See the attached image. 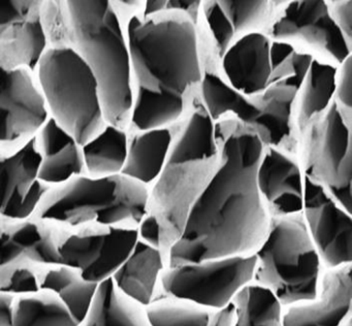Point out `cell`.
I'll return each instance as SVG.
<instances>
[{"mask_svg":"<svg viewBox=\"0 0 352 326\" xmlns=\"http://www.w3.org/2000/svg\"><path fill=\"white\" fill-rule=\"evenodd\" d=\"M30 263H17L0 268V293L20 296L42 290L41 270Z\"/></svg>","mask_w":352,"mask_h":326,"instance_id":"33","label":"cell"},{"mask_svg":"<svg viewBox=\"0 0 352 326\" xmlns=\"http://www.w3.org/2000/svg\"><path fill=\"white\" fill-rule=\"evenodd\" d=\"M255 268V255L166 266L160 278L157 296L187 299L220 311L232 305L234 296L253 282Z\"/></svg>","mask_w":352,"mask_h":326,"instance_id":"9","label":"cell"},{"mask_svg":"<svg viewBox=\"0 0 352 326\" xmlns=\"http://www.w3.org/2000/svg\"><path fill=\"white\" fill-rule=\"evenodd\" d=\"M160 18L135 16L127 25L126 39L137 88L183 97L201 85L197 24L179 10Z\"/></svg>","mask_w":352,"mask_h":326,"instance_id":"3","label":"cell"},{"mask_svg":"<svg viewBox=\"0 0 352 326\" xmlns=\"http://www.w3.org/2000/svg\"><path fill=\"white\" fill-rule=\"evenodd\" d=\"M139 239V229L133 226H100L73 232L60 237L61 261L85 280L100 284L114 276Z\"/></svg>","mask_w":352,"mask_h":326,"instance_id":"11","label":"cell"},{"mask_svg":"<svg viewBox=\"0 0 352 326\" xmlns=\"http://www.w3.org/2000/svg\"><path fill=\"white\" fill-rule=\"evenodd\" d=\"M333 20L343 33L350 52L352 51V1H329Z\"/></svg>","mask_w":352,"mask_h":326,"instance_id":"36","label":"cell"},{"mask_svg":"<svg viewBox=\"0 0 352 326\" xmlns=\"http://www.w3.org/2000/svg\"><path fill=\"white\" fill-rule=\"evenodd\" d=\"M79 326H151L146 307L127 296L113 278L98 285L87 316Z\"/></svg>","mask_w":352,"mask_h":326,"instance_id":"24","label":"cell"},{"mask_svg":"<svg viewBox=\"0 0 352 326\" xmlns=\"http://www.w3.org/2000/svg\"><path fill=\"white\" fill-rule=\"evenodd\" d=\"M174 138L168 128L148 130L129 140V154L122 175L144 185L156 183L164 173Z\"/></svg>","mask_w":352,"mask_h":326,"instance_id":"23","label":"cell"},{"mask_svg":"<svg viewBox=\"0 0 352 326\" xmlns=\"http://www.w3.org/2000/svg\"><path fill=\"white\" fill-rule=\"evenodd\" d=\"M339 326H352V303L351 307H350L349 311L346 314L344 319L342 320L341 323L339 324Z\"/></svg>","mask_w":352,"mask_h":326,"instance_id":"42","label":"cell"},{"mask_svg":"<svg viewBox=\"0 0 352 326\" xmlns=\"http://www.w3.org/2000/svg\"><path fill=\"white\" fill-rule=\"evenodd\" d=\"M14 326H79L67 305L55 293L41 290L14 296Z\"/></svg>","mask_w":352,"mask_h":326,"instance_id":"28","label":"cell"},{"mask_svg":"<svg viewBox=\"0 0 352 326\" xmlns=\"http://www.w3.org/2000/svg\"><path fill=\"white\" fill-rule=\"evenodd\" d=\"M201 4V1H180V0H175V1H168L166 10H179V12H185L197 24Z\"/></svg>","mask_w":352,"mask_h":326,"instance_id":"38","label":"cell"},{"mask_svg":"<svg viewBox=\"0 0 352 326\" xmlns=\"http://www.w3.org/2000/svg\"><path fill=\"white\" fill-rule=\"evenodd\" d=\"M36 140L43 156L38 175L43 183L58 187L86 175L83 146L52 117L40 130Z\"/></svg>","mask_w":352,"mask_h":326,"instance_id":"20","label":"cell"},{"mask_svg":"<svg viewBox=\"0 0 352 326\" xmlns=\"http://www.w3.org/2000/svg\"><path fill=\"white\" fill-rule=\"evenodd\" d=\"M217 136L219 164L166 252L168 266L255 255L269 235L272 217L257 183L261 138L236 120L217 125Z\"/></svg>","mask_w":352,"mask_h":326,"instance_id":"1","label":"cell"},{"mask_svg":"<svg viewBox=\"0 0 352 326\" xmlns=\"http://www.w3.org/2000/svg\"><path fill=\"white\" fill-rule=\"evenodd\" d=\"M302 215L323 268L352 263V215L306 175Z\"/></svg>","mask_w":352,"mask_h":326,"instance_id":"12","label":"cell"},{"mask_svg":"<svg viewBox=\"0 0 352 326\" xmlns=\"http://www.w3.org/2000/svg\"><path fill=\"white\" fill-rule=\"evenodd\" d=\"M234 326H284V307L265 287L250 283L232 301Z\"/></svg>","mask_w":352,"mask_h":326,"instance_id":"29","label":"cell"},{"mask_svg":"<svg viewBox=\"0 0 352 326\" xmlns=\"http://www.w3.org/2000/svg\"><path fill=\"white\" fill-rule=\"evenodd\" d=\"M129 146L126 131L108 124L98 135L83 146L86 175L100 177L122 173Z\"/></svg>","mask_w":352,"mask_h":326,"instance_id":"27","label":"cell"},{"mask_svg":"<svg viewBox=\"0 0 352 326\" xmlns=\"http://www.w3.org/2000/svg\"><path fill=\"white\" fill-rule=\"evenodd\" d=\"M220 60L224 80L246 96L263 94L285 80V74L276 61L274 41L267 33L240 37Z\"/></svg>","mask_w":352,"mask_h":326,"instance_id":"14","label":"cell"},{"mask_svg":"<svg viewBox=\"0 0 352 326\" xmlns=\"http://www.w3.org/2000/svg\"><path fill=\"white\" fill-rule=\"evenodd\" d=\"M255 256L253 283L271 290L284 307L318 294L324 268L302 213L272 218L269 235Z\"/></svg>","mask_w":352,"mask_h":326,"instance_id":"5","label":"cell"},{"mask_svg":"<svg viewBox=\"0 0 352 326\" xmlns=\"http://www.w3.org/2000/svg\"><path fill=\"white\" fill-rule=\"evenodd\" d=\"M352 303V263L324 268L312 301L284 307V326H339Z\"/></svg>","mask_w":352,"mask_h":326,"instance_id":"18","label":"cell"},{"mask_svg":"<svg viewBox=\"0 0 352 326\" xmlns=\"http://www.w3.org/2000/svg\"><path fill=\"white\" fill-rule=\"evenodd\" d=\"M298 157L305 175L352 215V113L335 99L300 132Z\"/></svg>","mask_w":352,"mask_h":326,"instance_id":"8","label":"cell"},{"mask_svg":"<svg viewBox=\"0 0 352 326\" xmlns=\"http://www.w3.org/2000/svg\"><path fill=\"white\" fill-rule=\"evenodd\" d=\"M51 117L83 146L106 128L100 87L75 47H49L38 66Z\"/></svg>","mask_w":352,"mask_h":326,"instance_id":"6","label":"cell"},{"mask_svg":"<svg viewBox=\"0 0 352 326\" xmlns=\"http://www.w3.org/2000/svg\"><path fill=\"white\" fill-rule=\"evenodd\" d=\"M203 12L214 39L216 54L221 59L228 47L236 41V35L230 21L220 6L219 1L205 2Z\"/></svg>","mask_w":352,"mask_h":326,"instance_id":"34","label":"cell"},{"mask_svg":"<svg viewBox=\"0 0 352 326\" xmlns=\"http://www.w3.org/2000/svg\"><path fill=\"white\" fill-rule=\"evenodd\" d=\"M234 307L232 303L226 309L216 312L209 326H234Z\"/></svg>","mask_w":352,"mask_h":326,"instance_id":"40","label":"cell"},{"mask_svg":"<svg viewBox=\"0 0 352 326\" xmlns=\"http://www.w3.org/2000/svg\"><path fill=\"white\" fill-rule=\"evenodd\" d=\"M184 99L178 95L137 88L131 123L139 131L166 128L184 111Z\"/></svg>","mask_w":352,"mask_h":326,"instance_id":"30","label":"cell"},{"mask_svg":"<svg viewBox=\"0 0 352 326\" xmlns=\"http://www.w3.org/2000/svg\"><path fill=\"white\" fill-rule=\"evenodd\" d=\"M138 229L141 241L162 250V228L160 221L154 215L148 213L147 216L140 223Z\"/></svg>","mask_w":352,"mask_h":326,"instance_id":"37","label":"cell"},{"mask_svg":"<svg viewBox=\"0 0 352 326\" xmlns=\"http://www.w3.org/2000/svg\"><path fill=\"white\" fill-rule=\"evenodd\" d=\"M257 183L272 218L304 210L305 173L294 153L267 146L257 171Z\"/></svg>","mask_w":352,"mask_h":326,"instance_id":"17","label":"cell"},{"mask_svg":"<svg viewBox=\"0 0 352 326\" xmlns=\"http://www.w3.org/2000/svg\"><path fill=\"white\" fill-rule=\"evenodd\" d=\"M168 1L164 0H153V1L146 2L145 10H144L143 18H151L153 14H162L164 10H166Z\"/></svg>","mask_w":352,"mask_h":326,"instance_id":"41","label":"cell"},{"mask_svg":"<svg viewBox=\"0 0 352 326\" xmlns=\"http://www.w3.org/2000/svg\"><path fill=\"white\" fill-rule=\"evenodd\" d=\"M220 155L217 125L204 105L197 107L180 136L174 140L168 163L207 160Z\"/></svg>","mask_w":352,"mask_h":326,"instance_id":"26","label":"cell"},{"mask_svg":"<svg viewBox=\"0 0 352 326\" xmlns=\"http://www.w3.org/2000/svg\"><path fill=\"white\" fill-rule=\"evenodd\" d=\"M217 311L187 299L160 295L146 307L151 326H209Z\"/></svg>","mask_w":352,"mask_h":326,"instance_id":"31","label":"cell"},{"mask_svg":"<svg viewBox=\"0 0 352 326\" xmlns=\"http://www.w3.org/2000/svg\"><path fill=\"white\" fill-rule=\"evenodd\" d=\"M14 295L0 293V326H14L12 307Z\"/></svg>","mask_w":352,"mask_h":326,"instance_id":"39","label":"cell"},{"mask_svg":"<svg viewBox=\"0 0 352 326\" xmlns=\"http://www.w3.org/2000/svg\"><path fill=\"white\" fill-rule=\"evenodd\" d=\"M336 100L352 113V51L338 66Z\"/></svg>","mask_w":352,"mask_h":326,"instance_id":"35","label":"cell"},{"mask_svg":"<svg viewBox=\"0 0 352 326\" xmlns=\"http://www.w3.org/2000/svg\"><path fill=\"white\" fill-rule=\"evenodd\" d=\"M267 34L273 41L288 43L337 66L350 53L329 2H286Z\"/></svg>","mask_w":352,"mask_h":326,"instance_id":"10","label":"cell"},{"mask_svg":"<svg viewBox=\"0 0 352 326\" xmlns=\"http://www.w3.org/2000/svg\"><path fill=\"white\" fill-rule=\"evenodd\" d=\"M166 266L164 250L139 239L133 253L113 280L127 296L147 307L157 296L160 278Z\"/></svg>","mask_w":352,"mask_h":326,"instance_id":"21","label":"cell"},{"mask_svg":"<svg viewBox=\"0 0 352 326\" xmlns=\"http://www.w3.org/2000/svg\"><path fill=\"white\" fill-rule=\"evenodd\" d=\"M1 142L14 144L34 138L51 117L42 89L28 68H1Z\"/></svg>","mask_w":352,"mask_h":326,"instance_id":"15","label":"cell"},{"mask_svg":"<svg viewBox=\"0 0 352 326\" xmlns=\"http://www.w3.org/2000/svg\"><path fill=\"white\" fill-rule=\"evenodd\" d=\"M98 285L85 280L77 270L63 264L41 270L42 290L55 293L79 324L91 307Z\"/></svg>","mask_w":352,"mask_h":326,"instance_id":"25","label":"cell"},{"mask_svg":"<svg viewBox=\"0 0 352 326\" xmlns=\"http://www.w3.org/2000/svg\"><path fill=\"white\" fill-rule=\"evenodd\" d=\"M149 204L148 186L122 173L100 177L83 175L53 188L36 216L44 222L71 227L126 226L140 225L149 213Z\"/></svg>","mask_w":352,"mask_h":326,"instance_id":"4","label":"cell"},{"mask_svg":"<svg viewBox=\"0 0 352 326\" xmlns=\"http://www.w3.org/2000/svg\"><path fill=\"white\" fill-rule=\"evenodd\" d=\"M286 2L219 1L236 39L253 32H269Z\"/></svg>","mask_w":352,"mask_h":326,"instance_id":"32","label":"cell"},{"mask_svg":"<svg viewBox=\"0 0 352 326\" xmlns=\"http://www.w3.org/2000/svg\"><path fill=\"white\" fill-rule=\"evenodd\" d=\"M201 92L204 107L214 121L232 113L236 121L258 134L265 148L272 146L298 155L300 136L294 122L296 91L273 86L263 94L246 96L222 76L208 72L204 74Z\"/></svg>","mask_w":352,"mask_h":326,"instance_id":"7","label":"cell"},{"mask_svg":"<svg viewBox=\"0 0 352 326\" xmlns=\"http://www.w3.org/2000/svg\"><path fill=\"white\" fill-rule=\"evenodd\" d=\"M44 221L9 222L1 230V266L30 263L38 268L60 265L59 243L55 235Z\"/></svg>","mask_w":352,"mask_h":326,"instance_id":"19","label":"cell"},{"mask_svg":"<svg viewBox=\"0 0 352 326\" xmlns=\"http://www.w3.org/2000/svg\"><path fill=\"white\" fill-rule=\"evenodd\" d=\"M65 4L74 45L96 76L107 122L125 129L135 96L131 53L118 14L106 0Z\"/></svg>","mask_w":352,"mask_h":326,"instance_id":"2","label":"cell"},{"mask_svg":"<svg viewBox=\"0 0 352 326\" xmlns=\"http://www.w3.org/2000/svg\"><path fill=\"white\" fill-rule=\"evenodd\" d=\"M47 50L41 2L6 1L0 4L1 68L38 69Z\"/></svg>","mask_w":352,"mask_h":326,"instance_id":"16","label":"cell"},{"mask_svg":"<svg viewBox=\"0 0 352 326\" xmlns=\"http://www.w3.org/2000/svg\"><path fill=\"white\" fill-rule=\"evenodd\" d=\"M338 66L313 60L294 102V122L298 136L314 118L324 113L336 99Z\"/></svg>","mask_w":352,"mask_h":326,"instance_id":"22","label":"cell"},{"mask_svg":"<svg viewBox=\"0 0 352 326\" xmlns=\"http://www.w3.org/2000/svg\"><path fill=\"white\" fill-rule=\"evenodd\" d=\"M42 161L36 136L1 159V216L9 222L28 220L53 189L38 177Z\"/></svg>","mask_w":352,"mask_h":326,"instance_id":"13","label":"cell"}]
</instances>
